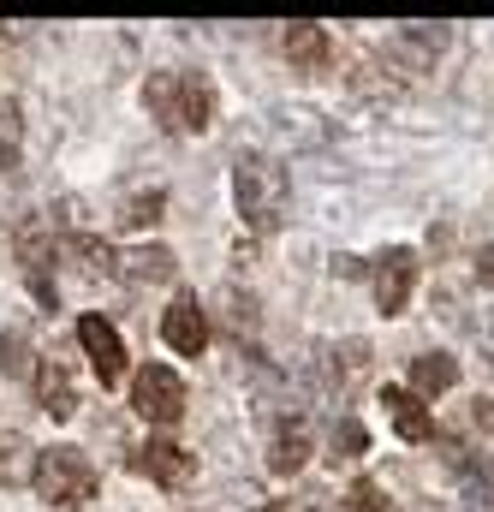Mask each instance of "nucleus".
Segmentation results:
<instances>
[{
  "mask_svg": "<svg viewBox=\"0 0 494 512\" xmlns=\"http://www.w3.org/2000/svg\"><path fill=\"white\" fill-rule=\"evenodd\" d=\"M18 137H24V120H18V102L0 96V167L18 161Z\"/></svg>",
  "mask_w": 494,
  "mask_h": 512,
  "instance_id": "18",
  "label": "nucleus"
},
{
  "mask_svg": "<svg viewBox=\"0 0 494 512\" xmlns=\"http://www.w3.org/2000/svg\"><path fill=\"white\" fill-rule=\"evenodd\" d=\"M381 405H387V423L399 429V441H429V435H435V423H429V411H423V399H417V393L387 387V393H381Z\"/></svg>",
  "mask_w": 494,
  "mask_h": 512,
  "instance_id": "11",
  "label": "nucleus"
},
{
  "mask_svg": "<svg viewBox=\"0 0 494 512\" xmlns=\"http://www.w3.org/2000/svg\"><path fill=\"white\" fill-rule=\"evenodd\" d=\"M262 512H292V507H262Z\"/></svg>",
  "mask_w": 494,
  "mask_h": 512,
  "instance_id": "24",
  "label": "nucleus"
},
{
  "mask_svg": "<svg viewBox=\"0 0 494 512\" xmlns=\"http://www.w3.org/2000/svg\"><path fill=\"white\" fill-rule=\"evenodd\" d=\"M441 42H447V36H441L435 24H411V30H399V36H393L387 48H393V54H405L411 66H429V60L441 54Z\"/></svg>",
  "mask_w": 494,
  "mask_h": 512,
  "instance_id": "17",
  "label": "nucleus"
},
{
  "mask_svg": "<svg viewBox=\"0 0 494 512\" xmlns=\"http://www.w3.org/2000/svg\"><path fill=\"white\" fill-rule=\"evenodd\" d=\"M364 447H370V435H364L358 423H334V441H328V459H334V465H340V459H358Z\"/></svg>",
  "mask_w": 494,
  "mask_h": 512,
  "instance_id": "19",
  "label": "nucleus"
},
{
  "mask_svg": "<svg viewBox=\"0 0 494 512\" xmlns=\"http://www.w3.org/2000/svg\"><path fill=\"white\" fill-rule=\"evenodd\" d=\"M155 215H161V191H149V197H125V209H120L125 227H143V221H155Z\"/></svg>",
  "mask_w": 494,
  "mask_h": 512,
  "instance_id": "21",
  "label": "nucleus"
},
{
  "mask_svg": "<svg viewBox=\"0 0 494 512\" xmlns=\"http://www.w3.org/2000/svg\"><path fill=\"white\" fill-rule=\"evenodd\" d=\"M161 340H167L173 352H185V358H197V352L209 346V316H203V304H197L191 292H179V298L167 304V316H161Z\"/></svg>",
  "mask_w": 494,
  "mask_h": 512,
  "instance_id": "6",
  "label": "nucleus"
},
{
  "mask_svg": "<svg viewBox=\"0 0 494 512\" xmlns=\"http://www.w3.org/2000/svg\"><path fill=\"white\" fill-rule=\"evenodd\" d=\"M453 382H459V358H447V352H429V358L411 364V393L417 399H441Z\"/></svg>",
  "mask_w": 494,
  "mask_h": 512,
  "instance_id": "14",
  "label": "nucleus"
},
{
  "mask_svg": "<svg viewBox=\"0 0 494 512\" xmlns=\"http://www.w3.org/2000/svg\"><path fill=\"white\" fill-rule=\"evenodd\" d=\"M131 405H137L143 423H179L185 417V382L167 364H143L137 382H131Z\"/></svg>",
  "mask_w": 494,
  "mask_h": 512,
  "instance_id": "4",
  "label": "nucleus"
},
{
  "mask_svg": "<svg viewBox=\"0 0 494 512\" xmlns=\"http://www.w3.org/2000/svg\"><path fill=\"white\" fill-rule=\"evenodd\" d=\"M233 197H239V215H245L256 233H274L292 209V179L274 155H239L233 167Z\"/></svg>",
  "mask_w": 494,
  "mask_h": 512,
  "instance_id": "2",
  "label": "nucleus"
},
{
  "mask_svg": "<svg viewBox=\"0 0 494 512\" xmlns=\"http://www.w3.org/2000/svg\"><path fill=\"white\" fill-rule=\"evenodd\" d=\"M18 262H24V274H30L36 298H42V304H54V280H48L54 251H48V227H42V221H24V227H18Z\"/></svg>",
  "mask_w": 494,
  "mask_h": 512,
  "instance_id": "10",
  "label": "nucleus"
},
{
  "mask_svg": "<svg viewBox=\"0 0 494 512\" xmlns=\"http://www.w3.org/2000/svg\"><path fill=\"white\" fill-rule=\"evenodd\" d=\"M328 54H334V42H328L322 24H292V30H286V60H292L298 72H322Z\"/></svg>",
  "mask_w": 494,
  "mask_h": 512,
  "instance_id": "13",
  "label": "nucleus"
},
{
  "mask_svg": "<svg viewBox=\"0 0 494 512\" xmlns=\"http://www.w3.org/2000/svg\"><path fill=\"white\" fill-rule=\"evenodd\" d=\"M143 108H149V120H161L167 131H209V120H215V90L197 72H149Z\"/></svg>",
  "mask_w": 494,
  "mask_h": 512,
  "instance_id": "1",
  "label": "nucleus"
},
{
  "mask_svg": "<svg viewBox=\"0 0 494 512\" xmlns=\"http://www.w3.org/2000/svg\"><path fill=\"white\" fill-rule=\"evenodd\" d=\"M36 477V447L24 441V435H0V489H18V483H30Z\"/></svg>",
  "mask_w": 494,
  "mask_h": 512,
  "instance_id": "16",
  "label": "nucleus"
},
{
  "mask_svg": "<svg viewBox=\"0 0 494 512\" xmlns=\"http://www.w3.org/2000/svg\"><path fill=\"white\" fill-rule=\"evenodd\" d=\"M489 364H494V322H489Z\"/></svg>",
  "mask_w": 494,
  "mask_h": 512,
  "instance_id": "23",
  "label": "nucleus"
},
{
  "mask_svg": "<svg viewBox=\"0 0 494 512\" xmlns=\"http://www.w3.org/2000/svg\"><path fill=\"white\" fill-rule=\"evenodd\" d=\"M114 274H120L125 286H167L179 274V256L167 251V245H137V251H125L114 262Z\"/></svg>",
  "mask_w": 494,
  "mask_h": 512,
  "instance_id": "9",
  "label": "nucleus"
},
{
  "mask_svg": "<svg viewBox=\"0 0 494 512\" xmlns=\"http://www.w3.org/2000/svg\"><path fill=\"white\" fill-rule=\"evenodd\" d=\"M304 459H310V429H304V423H280V429H274V453H268L274 477L304 471Z\"/></svg>",
  "mask_w": 494,
  "mask_h": 512,
  "instance_id": "15",
  "label": "nucleus"
},
{
  "mask_svg": "<svg viewBox=\"0 0 494 512\" xmlns=\"http://www.w3.org/2000/svg\"><path fill=\"white\" fill-rule=\"evenodd\" d=\"M36 399H42V411L60 417V423L78 411V387H72V376H66V364H54V358L36 364Z\"/></svg>",
  "mask_w": 494,
  "mask_h": 512,
  "instance_id": "12",
  "label": "nucleus"
},
{
  "mask_svg": "<svg viewBox=\"0 0 494 512\" xmlns=\"http://www.w3.org/2000/svg\"><path fill=\"white\" fill-rule=\"evenodd\" d=\"M149 483H161V489H185L191 477H197V459L185 453V447H173V441H149V447H137V459H131Z\"/></svg>",
  "mask_w": 494,
  "mask_h": 512,
  "instance_id": "8",
  "label": "nucleus"
},
{
  "mask_svg": "<svg viewBox=\"0 0 494 512\" xmlns=\"http://www.w3.org/2000/svg\"><path fill=\"white\" fill-rule=\"evenodd\" d=\"M78 340H84V352H90L96 382H102V387H120L125 382V346H120V334H114L102 316H84V322H78Z\"/></svg>",
  "mask_w": 494,
  "mask_h": 512,
  "instance_id": "7",
  "label": "nucleus"
},
{
  "mask_svg": "<svg viewBox=\"0 0 494 512\" xmlns=\"http://www.w3.org/2000/svg\"><path fill=\"white\" fill-rule=\"evenodd\" d=\"M96 465L78 453V447H54V453H36V489H42V501L60 512H78L90 495H96Z\"/></svg>",
  "mask_w": 494,
  "mask_h": 512,
  "instance_id": "3",
  "label": "nucleus"
},
{
  "mask_svg": "<svg viewBox=\"0 0 494 512\" xmlns=\"http://www.w3.org/2000/svg\"><path fill=\"white\" fill-rule=\"evenodd\" d=\"M18 352H24V346H18V334H0V364H6V370H24V358H18Z\"/></svg>",
  "mask_w": 494,
  "mask_h": 512,
  "instance_id": "22",
  "label": "nucleus"
},
{
  "mask_svg": "<svg viewBox=\"0 0 494 512\" xmlns=\"http://www.w3.org/2000/svg\"><path fill=\"white\" fill-rule=\"evenodd\" d=\"M346 512H399V507H393V501H387L375 483H358V489L346 495Z\"/></svg>",
  "mask_w": 494,
  "mask_h": 512,
  "instance_id": "20",
  "label": "nucleus"
},
{
  "mask_svg": "<svg viewBox=\"0 0 494 512\" xmlns=\"http://www.w3.org/2000/svg\"><path fill=\"white\" fill-rule=\"evenodd\" d=\"M375 304L387 310V316H399L405 304H411V286H417V251H405V245H393V251L375 256Z\"/></svg>",
  "mask_w": 494,
  "mask_h": 512,
  "instance_id": "5",
  "label": "nucleus"
}]
</instances>
